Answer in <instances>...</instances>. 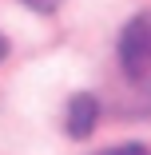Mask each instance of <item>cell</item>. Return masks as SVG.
Instances as JSON below:
<instances>
[{
  "label": "cell",
  "instance_id": "cell-1",
  "mask_svg": "<svg viewBox=\"0 0 151 155\" xmlns=\"http://www.w3.org/2000/svg\"><path fill=\"white\" fill-rule=\"evenodd\" d=\"M119 64L131 80L151 76V12L131 16V24L119 36Z\"/></svg>",
  "mask_w": 151,
  "mask_h": 155
},
{
  "label": "cell",
  "instance_id": "cell-2",
  "mask_svg": "<svg viewBox=\"0 0 151 155\" xmlns=\"http://www.w3.org/2000/svg\"><path fill=\"white\" fill-rule=\"evenodd\" d=\"M96 119H100V104H96V96L80 91V96L68 100V135H72V139H87V135L96 131Z\"/></svg>",
  "mask_w": 151,
  "mask_h": 155
},
{
  "label": "cell",
  "instance_id": "cell-3",
  "mask_svg": "<svg viewBox=\"0 0 151 155\" xmlns=\"http://www.w3.org/2000/svg\"><path fill=\"white\" fill-rule=\"evenodd\" d=\"M103 155H147V147H143V143H119V147H111V151H103Z\"/></svg>",
  "mask_w": 151,
  "mask_h": 155
},
{
  "label": "cell",
  "instance_id": "cell-4",
  "mask_svg": "<svg viewBox=\"0 0 151 155\" xmlns=\"http://www.w3.org/2000/svg\"><path fill=\"white\" fill-rule=\"evenodd\" d=\"M28 8H36V12H52V8H60L64 0H24Z\"/></svg>",
  "mask_w": 151,
  "mask_h": 155
},
{
  "label": "cell",
  "instance_id": "cell-5",
  "mask_svg": "<svg viewBox=\"0 0 151 155\" xmlns=\"http://www.w3.org/2000/svg\"><path fill=\"white\" fill-rule=\"evenodd\" d=\"M4 56H8V40L0 36V60H4Z\"/></svg>",
  "mask_w": 151,
  "mask_h": 155
}]
</instances>
